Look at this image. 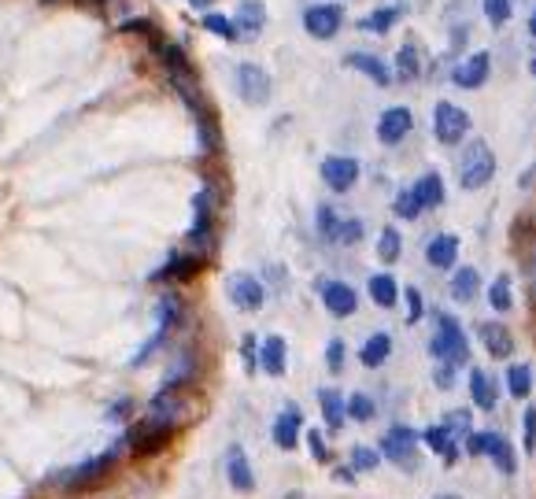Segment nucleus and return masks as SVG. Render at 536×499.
Returning <instances> with one entry per match:
<instances>
[{"instance_id": "obj_7", "label": "nucleus", "mask_w": 536, "mask_h": 499, "mask_svg": "<svg viewBox=\"0 0 536 499\" xmlns=\"http://www.w3.org/2000/svg\"><path fill=\"white\" fill-rule=\"evenodd\" d=\"M433 134L441 144H462V137L470 134V115L451 100H441L433 108Z\"/></svg>"}, {"instance_id": "obj_28", "label": "nucleus", "mask_w": 536, "mask_h": 499, "mask_svg": "<svg viewBox=\"0 0 536 499\" xmlns=\"http://www.w3.org/2000/svg\"><path fill=\"white\" fill-rule=\"evenodd\" d=\"M470 396H474V404L481 407V411H496V404H499V392H496V385H492V378L484 370H470Z\"/></svg>"}, {"instance_id": "obj_41", "label": "nucleus", "mask_w": 536, "mask_h": 499, "mask_svg": "<svg viewBox=\"0 0 536 499\" xmlns=\"http://www.w3.org/2000/svg\"><path fill=\"white\" fill-rule=\"evenodd\" d=\"M348 414H352L355 421H370V418L378 414V404H374L367 392H355V396L348 399Z\"/></svg>"}, {"instance_id": "obj_20", "label": "nucleus", "mask_w": 536, "mask_h": 499, "mask_svg": "<svg viewBox=\"0 0 536 499\" xmlns=\"http://www.w3.org/2000/svg\"><path fill=\"white\" fill-rule=\"evenodd\" d=\"M300 421H304L300 407H296V404H285V411H281L278 421H274V444L281 447V452H292V447H296V440H300Z\"/></svg>"}, {"instance_id": "obj_3", "label": "nucleus", "mask_w": 536, "mask_h": 499, "mask_svg": "<svg viewBox=\"0 0 536 499\" xmlns=\"http://www.w3.org/2000/svg\"><path fill=\"white\" fill-rule=\"evenodd\" d=\"M175 433H178V421L149 414L144 421H137V426H130L126 447H130V455H152V452H159V447H166L170 440H175Z\"/></svg>"}, {"instance_id": "obj_49", "label": "nucleus", "mask_w": 536, "mask_h": 499, "mask_svg": "<svg viewBox=\"0 0 536 499\" xmlns=\"http://www.w3.org/2000/svg\"><path fill=\"white\" fill-rule=\"evenodd\" d=\"M240 356H245V370H248V373H256V366H259V344H256V337H252V333L245 337V344H240Z\"/></svg>"}, {"instance_id": "obj_47", "label": "nucleus", "mask_w": 536, "mask_h": 499, "mask_svg": "<svg viewBox=\"0 0 536 499\" xmlns=\"http://www.w3.org/2000/svg\"><path fill=\"white\" fill-rule=\"evenodd\" d=\"M307 447H311V459L314 462H329V447H326V440H322L319 429H307Z\"/></svg>"}, {"instance_id": "obj_46", "label": "nucleus", "mask_w": 536, "mask_h": 499, "mask_svg": "<svg viewBox=\"0 0 536 499\" xmlns=\"http://www.w3.org/2000/svg\"><path fill=\"white\" fill-rule=\"evenodd\" d=\"M522 447L525 452H536V407L522 411Z\"/></svg>"}, {"instance_id": "obj_13", "label": "nucleus", "mask_w": 536, "mask_h": 499, "mask_svg": "<svg viewBox=\"0 0 536 499\" xmlns=\"http://www.w3.org/2000/svg\"><path fill=\"white\" fill-rule=\"evenodd\" d=\"M322 182L333 192H352L355 182H359V160H352V156H329V160H322Z\"/></svg>"}, {"instance_id": "obj_27", "label": "nucleus", "mask_w": 536, "mask_h": 499, "mask_svg": "<svg viewBox=\"0 0 536 499\" xmlns=\"http://www.w3.org/2000/svg\"><path fill=\"white\" fill-rule=\"evenodd\" d=\"M388 356H393V337H388V333H374V337H367V344L359 348V363L367 370L385 366Z\"/></svg>"}, {"instance_id": "obj_22", "label": "nucleus", "mask_w": 536, "mask_h": 499, "mask_svg": "<svg viewBox=\"0 0 536 499\" xmlns=\"http://www.w3.org/2000/svg\"><path fill=\"white\" fill-rule=\"evenodd\" d=\"M233 22H237V30H240V37H245V41L259 37L263 27H266V8H263V0H240V8H237V15H233Z\"/></svg>"}, {"instance_id": "obj_37", "label": "nucleus", "mask_w": 536, "mask_h": 499, "mask_svg": "<svg viewBox=\"0 0 536 499\" xmlns=\"http://www.w3.org/2000/svg\"><path fill=\"white\" fill-rule=\"evenodd\" d=\"M426 208H422V200H418V192L414 189H400L396 196H393V215L396 218H403V222H414Z\"/></svg>"}, {"instance_id": "obj_39", "label": "nucleus", "mask_w": 536, "mask_h": 499, "mask_svg": "<svg viewBox=\"0 0 536 499\" xmlns=\"http://www.w3.org/2000/svg\"><path fill=\"white\" fill-rule=\"evenodd\" d=\"M204 30H211L215 37H223V41H240L237 22H233V19H226V15H218V12L204 15Z\"/></svg>"}, {"instance_id": "obj_52", "label": "nucleus", "mask_w": 536, "mask_h": 499, "mask_svg": "<svg viewBox=\"0 0 536 499\" xmlns=\"http://www.w3.org/2000/svg\"><path fill=\"white\" fill-rule=\"evenodd\" d=\"M355 473H359L355 466H337L333 478H337V481H345V485H355Z\"/></svg>"}, {"instance_id": "obj_5", "label": "nucleus", "mask_w": 536, "mask_h": 499, "mask_svg": "<svg viewBox=\"0 0 536 499\" xmlns=\"http://www.w3.org/2000/svg\"><path fill=\"white\" fill-rule=\"evenodd\" d=\"M182 322V299L178 296H159V307H156V333L141 344V352L134 356V370H141L144 363H149L159 348H163V340L170 337V330H175Z\"/></svg>"}, {"instance_id": "obj_15", "label": "nucleus", "mask_w": 536, "mask_h": 499, "mask_svg": "<svg viewBox=\"0 0 536 499\" xmlns=\"http://www.w3.org/2000/svg\"><path fill=\"white\" fill-rule=\"evenodd\" d=\"M322 304L333 318H352L359 311V292L348 282H326L322 285Z\"/></svg>"}, {"instance_id": "obj_30", "label": "nucleus", "mask_w": 536, "mask_h": 499, "mask_svg": "<svg viewBox=\"0 0 536 499\" xmlns=\"http://www.w3.org/2000/svg\"><path fill=\"white\" fill-rule=\"evenodd\" d=\"M484 455H489V459L496 462V470L507 473V478L518 470V462H515V444H510L503 433H489V452H484Z\"/></svg>"}, {"instance_id": "obj_16", "label": "nucleus", "mask_w": 536, "mask_h": 499, "mask_svg": "<svg viewBox=\"0 0 536 499\" xmlns=\"http://www.w3.org/2000/svg\"><path fill=\"white\" fill-rule=\"evenodd\" d=\"M226 481L233 492H252L256 488V473H252V462L245 455V447L240 444H230L226 452Z\"/></svg>"}, {"instance_id": "obj_1", "label": "nucleus", "mask_w": 536, "mask_h": 499, "mask_svg": "<svg viewBox=\"0 0 536 499\" xmlns=\"http://www.w3.org/2000/svg\"><path fill=\"white\" fill-rule=\"evenodd\" d=\"M455 170H459V189H462V192H477V189L489 185V182L496 178V156H492L489 141L474 137L467 148H462Z\"/></svg>"}, {"instance_id": "obj_8", "label": "nucleus", "mask_w": 536, "mask_h": 499, "mask_svg": "<svg viewBox=\"0 0 536 499\" xmlns=\"http://www.w3.org/2000/svg\"><path fill=\"white\" fill-rule=\"evenodd\" d=\"M215 204H218V196L211 185H204L197 192V200H192V230H189V244L192 248H207L215 237Z\"/></svg>"}, {"instance_id": "obj_6", "label": "nucleus", "mask_w": 536, "mask_h": 499, "mask_svg": "<svg viewBox=\"0 0 536 499\" xmlns=\"http://www.w3.org/2000/svg\"><path fill=\"white\" fill-rule=\"evenodd\" d=\"M381 455L400 470H418V433L410 426H393L381 440Z\"/></svg>"}, {"instance_id": "obj_14", "label": "nucleus", "mask_w": 536, "mask_h": 499, "mask_svg": "<svg viewBox=\"0 0 536 499\" xmlns=\"http://www.w3.org/2000/svg\"><path fill=\"white\" fill-rule=\"evenodd\" d=\"M414 130V115L410 108L396 104V108H388L381 119H378V141L381 144H403V137Z\"/></svg>"}, {"instance_id": "obj_9", "label": "nucleus", "mask_w": 536, "mask_h": 499, "mask_svg": "<svg viewBox=\"0 0 536 499\" xmlns=\"http://www.w3.org/2000/svg\"><path fill=\"white\" fill-rule=\"evenodd\" d=\"M237 93H240V100H245L248 108H263L266 100H271V93H274V82H271V74H266L259 63H240L237 67Z\"/></svg>"}, {"instance_id": "obj_19", "label": "nucleus", "mask_w": 536, "mask_h": 499, "mask_svg": "<svg viewBox=\"0 0 536 499\" xmlns=\"http://www.w3.org/2000/svg\"><path fill=\"white\" fill-rule=\"evenodd\" d=\"M259 366L271 373V378H285V370H288V344H285V337L271 333L259 344Z\"/></svg>"}, {"instance_id": "obj_2", "label": "nucleus", "mask_w": 536, "mask_h": 499, "mask_svg": "<svg viewBox=\"0 0 536 499\" xmlns=\"http://www.w3.org/2000/svg\"><path fill=\"white\" fill-rule=\"evenodd\" d=\"M433 318H436V330H433V337H429V356H433L436 363H455V366H462V363L470 359V340H467V333H462V326H459L451 315H444V311H436Z\"/></svg>"}, {"instance_id": "obj_50", "label": "nucleus", "mask_w": 536, "mask_h": 499, "mask_svg": "<svg viewBox=\"0 0 536 499\" xmlns=\"http://www.w3.org/2000/svg\"><path fill=\"white\" fill-rule=\"evenodd\" d=\"M433 381L441 385V389H455V363H436Z\"/></svg>"}, {"instance_id": "obj_42", "label": "nucleus", "mask_w": 536, "mask_h": 499, "mask_svg": "<svg viewBox=\"0 0 536 499\" xmlns=\"http://www.w3.org/2000/svg\"><path fill=\"white\" fill-rule=\"evenodd\" d=\"M481 8H484V19L492 22V27H503V22H510V0H481Z\"/></svg>"}, {"instance_id": "obj_55", "label": "nucleus", "mask_w": 536, "mask_h": 499, "mask_svg": "<svg viewBox=\"0 0 536 499\" xmlns=\"http://www.w3.org/2000/svg\"><path fill=\"white\" fill-rule=\"evenodd\" d=\"M436 499H462V495H455V492H444V495H436Z\"/></svg>"}, {"instance_id": "obj_31", "label": "nucleus", "mask_w": 536, "mask_h": 499, "mask_svg": "<svg viewBox=\"0 0 536 499\" xmlns=\"http://www.w3.org/2000/svg\"><path fill=\"white\" fill-rule=\"evenodd\" d=\"M477 292H481V274L474 266H459L451 274V296L459 299V304H470Z\"/></svg>"}, {"instance_id": "obj_18", "label": "nucleus", "mask_w": 536, "mask_h": 499, "mask_svg": "<svg viewBox=\"0 0 536 499\" xmlns=\"http://www.w3.org/2000/svg\"><path fill=\"white\" fill-rule=\"evenodd\" d=\"M426 263L433 270H451L459 263V237L455 233H436L426 244Z\"/></svg>"}, {"instance_id": "obj_17", "label": "nucleus", "mask_w": 536, "mask_h": 499, "mask_svg": "<svg viewBox=\"0 0 536 499\" xmlns=\"http://www.w3.org/2000/svg\"><path fill=\"white\" fill-rule=\"evenodd\" d=\"M477 337H481L484 352H489L492 359H510V356H515V337H510V330L503 326V322H481Z\"/></svg>"}, {"instance_id": "obj_53", "label": "nucleus", "mask_w": 536, "mask_h": 499, "mask_svg": "<svg viewBox=\"0 0 536 499\" xmlns=\"http://www.w3.org/2000/svg\"><path fill=\"white\" fill-rule=\"evenodd\" d=\"M126 411H130V399H123V404H115L108 418H126Z\"/></svg>"}, {"instance_id": "obj_35", "label": "nucleus", "mask_w": 536, "mask_h": 499, "mask_svg": "<svg viewBox=\"0 0 536 499\" xmlns=\"http://www.w3.org/2000/svg\"><path fill=\"white\" fill-rule=\"evenodd\" d=\"M489 307L492 311H499V315H507L510 307H515V292H510V274H496L492 278V285H489Z\"/></svg>"}, {"instance_id": "obj_44", "label": "nucleus", "mask_w": 536, "mask_h": 499, "mask_svg": "<svg viewBox=\"0 0 536 499\" xmlns=\"http://www.w3.org/2000/svg\"><path fill=\"white\" fill-rule=\"evenodd\" d=\"M378 462H381V452H374V447H367V444H359L355 452H352V466H355L359 473L378 470Z\"/></svg>"}, {"instance_id": "obj_23", "label": "nucleus", "mask_w": 536, "mask_h": 499, "mask_svg": "<svg viewBox=\"0 0 536 499\" xmlns=\"http://www.w3.org/2000/svg\"><path fill=\"white\" fill-rule=\"evenodd\" d=\"M200 263H204V256L200 252H182V256H170L166 263H163V270H156L152 274V282H185V278H192V274L200 270Z\"/></svg>"}, {"instance_id": "obj_11", "label": "nucleus", "mask_w": 536, "mask_h": 499, "mask_svg": "<svg viewBox=\"0 0 536 499\" xmlns=\"http://www.w3.org/2000/svg\"><path fill=\"white\" fill-rule=\"evenodd\" d=\"M345 27V8L340 4H314L304 12V30L314 37V41H333Z\"/></svg>"}, {"instance_id": "obj_48", "label": "nucleus", "mask_w": 536, "mask_h": 499, "mask_svg": "<svg viewBox=\"0 0 536 499\" xmlns=\"http://www.w3.org/2000/svg\"><path fill=\"white\" fill-rule=\"evenodd\" d=\"M403 299H407V322L414 326V322L422 318V292L410 285V289H403Z\"/></svg>"}, {"instance_id": "obj_54", "label": "nucleus", "mask_w": 536, "mask_h": 499, "mask_svg": "<svg viewBox=\"0 0 536 499\" xmlns=\"http://www.w3.org/2000/svg\"><path fill=\"white\" fill-rule=\"evenodd\" d=\"M529 34L536 37V12H532V19H529Z\"/></svg>"}, {"instance_id": "obj_29", "label": "nucleus", "mask_w": 536, "mask_h": 499, "mask_svg": "<svg viewBox=\"0 0 536 499\" xmlns=\"http://www.w3.org/2000/svg\"><path fill=\"white\" fill-rule=\"evenodd\" d=\"M319 404H322V414H326V426H329V433L345 429V414H348L345 396H340L337 389H322V392H319Z\"/></svg>"}, {"instance_id": "obj_25", "label": "nucleus", "mask_w": 536, "mask_h": 499, "mask_svg": "<svg viewBox=\"0 0 536 499\" xmlns=\"http://www.w3.org/2000/svg\"><path fill=\"white\" fill-rule=\"evenodd\" d=\"M422 444L429 447V452L441 455L444 462H455V459H459V440H455L451 426H429V429L422 433Z\"/></svg>"}, {"instance_id": "obj_33", "label": "nucleus", "mask_w": 536, "mask_h": 499, "mask_svg": "<svg viewBox=\"0 0 536 499\" xmlns=\"http://www.w3.org/2000/svg\"><path fill=\"white\" fill-rule=\"evenodd\" d=\"M396 74L403 82H414L422 74V53H418V45L414 41H407V45H400V53H396Z\"/></svg>"}, {"instance_id": "obj_34", "label": "nucleus", "mask_w": 536, "mask_h": 499, "mask_svg": "<svg viewBox=\"0 0 536 499\" xmlns=\"http://www.w3.org/2000/svg\"><path fill=\"white\" fill-rule=\"evenodd\" d=\"M400 22V8H374L367 19H359L362 34H388Z\"/></svg>"}, {"instance_id": "obj_45", "label": "nucleus", "mask_w": 536, "mask_h": 499, "mask_svg": "<svg viewBox=\"0 0 536 499\" xmlns=\"http://www.w3.org/2000/svg\"><path fill=\"white\" fill-rule=\"evenodd\" d=\"M314 222H319V233L322 237H337V230H340V222H345V218H337V211L329 208V204H319V218H314Z\"/></svg>"}, {"instance_id": "obj_12", "label": "nucleus", "mask_w": 536, "mask_h": 499, "mask_svg": "<svg viewBox=\"0 0 536 499\" xmlns=\"http://www.w3.org/2000/svg\"><path fill=\"white\" fill-rule=\"evenodd\" d=\"M489 74H492V56L489 53H474L467 60H459L455 70H451V82L459 89H481L484 82H489Z\"/></svg>"}, {"instance_id": "obj_26", "label": "nucleus", "mask_w": 536, "mask_h": 499, "mask_svg": "<svg viewBox=\"0 0 536 499\" xmlns=\"http://www.w3.org/2000/svg\"><path fill=\"white\" fill-rule=\"evenodd\" d=\"M367 289H370V299H374L381 311H393V307L400 304V285H396L393 274H370Z\"/></svg>"}, {"instance_id": "obj_24", "label": "nucleus", "mask_w": 536, "mask_h": 499, "mask_svg": "<svg viewBox=\"0 0 536 499\" xmlns=\"http://www.w3.org/2000/svg\"><path fill=\"white\" fill-rule=\"evenodd\" d=\"M192 373H197V356H192V352H178L175 366H170V370L163 373L159 392H182V385H189V381H192Z\"/></svg>"}, {"instance_id": "obj_56", "label": "nucleus", "mask_w": 536, "mask_h": 499, "mask_svg": "<svg viewBox=\"0 0 536 499\" xmlns=\"http://www.w3.org/2000/svg\"><path fill=\"white\" fill-rule=\"evenodd\" d=\"M529 70H532V74H536V56H532V63H529Z\"/></svg>"}, {"instance_id": "obj_36", "label": "nucleus", "mask_w": 536, "mask_h": 499, "mask_svg": "<svg viewBox=\"0 0 536 499\" xmlns=\"http://www.w3.org/2000/svg\"><path fill=\"white\" fill-rule=\"evenodd\" d=\"M507 392L515 399H525L532 392V370L529 363H510L507 366Z\"/></svg>"}, {"instance_id": "obj_51", "label": "nucleus", "mask_w": 536, "mask_h": 499, "mask_svg": "<svg viewBox=\"0 0 536 499\" xmlns=\"http://www.w3.org/2000/svg\"><path fill=\"white\" fill-rule=\"evenodd\" d=\"M489 452V433H467V455H484Z\"/></svg>"}, {"instance_id": "obj_43", "label": "nucleus", "mask_w": 536, "mask_h": 499, "mask_svg": "<svg viewBox=\"0 0 536 499\" xmlns=\"http://www.w3.org/2000/svg\"><path fill=\"white\" fill-rule=\"evenodd\" d=\"M362 233H367V226H362L359 218H345V222H340V230H337V237H333V241L352 248V244H359V241H362Z\"/></svg>"}, {"instance_id": "obj_38", "label": "nucleus", "mask_w": 536, "mask_h": 499, "mask_svg": "<svg viewBox=\"0 0 536 499\" xmlns=\"http://www.w3.org/2000/svg\"><path fill=\"white\" fill-rule=\"evenodd\" d=\"M400 252H403V237H400V230H396V226H385L381 237H378V259H381V263H396Z\"/></svg>"}, {"instance_id": "obj_21", "label": "nucleus", "mask_w": 536, "mask_h": 499, "mask_svg": "<svg viewBox=\"0 0 536 499\" xmlns=\"http://www.w3.org/2000/svg\"><path fill=\"white\" fill-rule=\"evenodd\" d=\"M345 67L367 74V78H370L374 86H381V89L393 86V70H388V63L378 60V56H370V53H348V56H345Z\"/></svg>"}, {"instance_id": "obj_4", "label": "nucleus", "mask_w": 536, "mask_h": 499, "mask_svg": "<svg viewBox=\"0 0 536 499\" xmlns=\"http://www.w3.org/2000/svg\"><path fill=\"white\" fill-rule=\"evenodd\" d=\"M123 444H126V440L111 444L108 452L93 455V459H85V462H78V466H70L63 478H60V485H63V488H89V485H96V481L104 478V473H111V470L118 466V459H123Z\"/></svg>"}, {"instance_id": "obj_32", "label": "nucleus", "mask_w": 536, "mask_h": 499, "mask_svg": "<svg viewBox=\"0 0 536 499\" xmlns=\"http://www.w3.org/2000/svg\"><path fill=\"white\" fill-rule=\"evenodd\" d=\"M414 192H418L422 208H441L444 204V178L436 170H426L418 182H414Z\"/></svg>"}, {"instance_id": "obj_40", "label": "nucleus", "mask_w": 536, "mask_h": 499, "mask_svg": "<svg viewBox=\"0 0 536 499\" xmlns=\"http://www.w3.org/2000/svg\"><path fill=\"white\" fill-rule=\"evenodd\" d=\"M345 359H348V344L340 340V337H333L326 344V366H329L333 378H337V373H345Z\"/></svg>"}, {"instance_id": "obj_57", "label": "nucleus", "mask_w": 536, "mask_h": 499, "mask_svg": "<svg viewBox=\"0 0 536 499\" xmlns=\"http://www.w3.org/2000/svg\"><path fill=\"white\" fill-rule=\"evenodd\" d=\"M422 4H426V0H414V8H422Z\"/></svg>"}, {"instance_id": "obj_10", "label": "nucleus", "mask_w": 536, "mask_h": 499, "mask_svg": "<svg viewBox=\"0 0 536 499\" xmlns=\"http://www.w3.org/2000/svg\"><path fill=\"white\" fill-rule=\"evenodd\" d=\"M226 292H230V304L237 311H263L266 304V289L263 282L256 278V274H230V282H226Z\"/></svg>"}]
</instances>
